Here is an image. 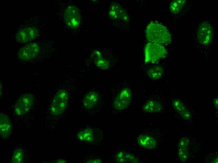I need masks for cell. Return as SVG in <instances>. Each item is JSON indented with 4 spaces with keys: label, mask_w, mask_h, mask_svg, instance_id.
Here are the masks:
<instances>
[{
    "label": "cell",
    "mask_w": 218,
    "mask_h": 163,
    "mask_svg": "<svg viewBox=\"0 0 218 163\" xmlns=\"http://www.w3.org/2000/svg\"><path fill=\"white\" fill-rule=\"evenodd\" d=\"M56 12L63 27L71 35L83 31L85 20L81 8L71 0L55 1Z\"/></svg>",
    "instance_id": "obj_1"
},
{
    "label": "cell",
    "mask_w": 218,
    "mask_h": 163,
    "mask_svg": "<svg viewBox=\"0 0 218 163\" xmlns=\"http://www.w3.org/2000/svg\"><path fill=\"white\" fill-rule=\"evenodd\" d=\"M56 39H38L27 44L20 48L17 53V59L20 64L30 65L46 59L57 49Z\"/></svg>",
    "instance_id": "obj_2"
},
{
    "label": "cell",
    "mask_w": 218,
    "mask_h": 163,
    "mask_svg": "<svg viewBox=\"0 0 218 163\" xmlns=\"http://www.w3.org/2000/svg\"><path fill=\"white\" fill-rule=\"evenodd\" d=\"M44 27L42 13L31 12L20 24L15 26L13 38L18 43L25 44L38 40Z\"/></svg>",
    "instance_id": "obj_3"
},
{
    "label": "cell",
    "mask_w": 218,
    "mask_h": 163,
    "mask_svg": "<svg viewBox=\"0 0 218 163\" xmlns=\"http://www.w3.org/2000/svg\"><path fill=\"white\" fill-rule=\"evenodd\" d=\"M133 88L129 78L123 76L112 88L110 95L111 117L115 118L129 110L133 100Z\"/></svg>",
    "instance_id": "obj_4"
},
{
    "label": "cell",
    "mask_w": 218,
    "mask_h": 163,
    "mask_svg": "<svg viewBox=\"0 0 218 163\" xmlns=\"http://www.w3.org/2000/svg\"><path fill=\"white\" fill-rule=\"evenodd\" d=\"M77 87H60L55 91L48 109L49 115L54 119L61 117L66 112L75 97Z\"/></svg>",
    "instance_id": "obj_5"
},
{
    "label": "cell",
    "mask_w": 218,
    "mask_h": 163,
    "mask_svg": "<svg viewBox=\"0 0 218 163\" xmlns=\"http://www.w3.org/2000/svg\"><path fill=\"white\" fill-rule=\"evenodd\" d=\"M104 93L97 88L86 91L80 101V107L86 116L95 115L104 107Z\"/></svg>",
    "instance_id": "obj_6"
},
{
    "label": "cell",
    "mask_w": 218,
    "mask_h": 163,
    "mask_svg": "<svg viewBox=\"0 0 218 163\" xmlns=\"http://www.w3.org/2000/svg\"><path fill=\"white\" fill-rule=\"evenodd\" d=\"M108 15L111 24L118 31L128 32L131 24L128 12L120 3L113 1L109 5Z\"/></svg>",
    "instance_id": "obj_7"
},
{
    "label": "cell",
    "mask_w": 218,
    "mask_h": 163,
    "mask_svg": "<svg viewBox=\"0 0 218 163\" xmlns=\"http://www.w3.org/2000/svg\"><path fill=\"white\" fill-rule=\"evenodd\" d=\"M104 136L100 126L90 124L79 128L75 131L74 137L80 143L97 146L102 142Z\"/></svg>",
    "instance_id": "obj_8"
},
{
    "label": "cell",
    "mask_w": 218,
    "mask_h": 163,
    "mask_svg": "<svg viewBox=\"0 0 218 163\" xmlns=\"http://www.w3.org/2000/svg\"><path fill=\"white\" fill-rule=\"evenodd\" d=\"M160 133L157 129L145 126L137 132L135 142L139 148L145 150H153L160 144Z\"/></svg>",
    "instance_id": "obj_9"
},
{
    "label": "cell",
    "mask_w": 218,
    "mask_h": 163,
    "mask_svg": "<svg viewBox=\"0 0 218 163\" xmlns=\"http://www.w3.org/2000/svg\"><path fill=\"white\" fill-rule=\"evenodd\" d=\"M145 34L148 42L167 45L172 41V36L167 27L157 21H151L146 26Z\"/></svg>",
    "instance_id": "obj_10"
},
{
    "label": "cell",
    "mask_w": 218,
    "mask_h": 163,
    "mask_svg": "<svg viewBox=\"0 0 218 163\" xmlns=\"http://www.w3.org/2000/svg\"><path fill=\"white\" fill-rule=\"evenodd\" d=\"M91 57L94 65L102 70H108L117 65L119 57L115 52L100 48L93 49L91 51Z\"/></svg>",
    "instance_id": "obj_11"
},
{
    "label": "cell",
    "mask_w": 218,
    "mask_h": 163,
    "mask_svg": "<svg viewBox=\"0 0 218 163\" xmlns=\"http://www.w3.org/2000/svg\"><path fill=\"white\" fill-rule=\"evenodd\" d=\"M168 54V51L164 45L148 42L145 44L143 48L142 66L157 63L166 58Z\"/></svg>",
    "instance_id": "obj_12"
},
{
    "label": "cell",
    "mask_w": 218,
    "mask_h": 163,
    "mask_svg": "<svg viewBox=\"0 0 218 163\" xmlns=\"http://www.w3.org/2000/svg\"><path fill=\"white\" fill-rule=\"evenodd\" d=\"M141 113L151 114L163 112L165 110L163 99L161 93L155 92L145 98L140 105Z\"/></svg>",
    "instance_id": "obj_13"
},
{
    "label": "cell",
    "mask_w": 218,
    "mask_h": 163,
    "mask_svg": "<svg viewBox=\"0 0 218 163\" xmlns=\"http://www.w3.org/2000/svg\"><path fill=\"white\" fill-rule=\"evenodd\" d=\"M35 100L34 96L31 93L27 92L22 94L15 104L14 113L19 117L24 116L31 110Z\"/></svg>",
    "instance_id": "obj_14"
},
{
    "label": "cell",
    "mask_w": 218,
    "mask_h": 163,
    "mask_svg": "<svg viewBox=\"0 0 218 163\" xmlns=\"http://www.w3.org/2000/svg\"><path fill=\"white\" fill-rule=\"evenodd\" d=\"M110 160L112 162L116 163L143 162L139 155L124 148L117 149L111 157Z\"/></svg>",
    "instance_id": "obj_15"
},
{
    "label": "cell",
    "mask_w": 218,
    "mask_h": 163,
    "mask_svg": "<svg viewBox=\"0 0 218 163\" xmlns=\"http://www.w3.org/2000/svg\"><path fill=\"white\" fill-rule=\"evenodd\" d=\"M213 28L208 21L201 22L198 26L195 33L197 41L200 44L206 45L210 43L213 37Z\"/></svg>",
    "instance_id": "obj_16"
},
{
    "label": "cell",
    "mask_w": 218,
    "mask_h": 163,
    "mask_svg": "<svg viewBox=\"0 0 218 163\" xmlns=\"http://www.w3.org/2000/svg\"><path fill=\"white\" fill-rule=\"evenodd\" d=\"M141 70L146 78L153 81L162 79L164 77L166 71L165 68L162 65L158 63L141 66Z\"/></svg>",
    "instance_id": "obj_17"
},
{
    "label": "cell",
    "mask_w": 218,
    "mask_h": 163,
    "mask_svg": "<svg viewBox=\"0 0 218 163\" xmlns=\"http://www.w3.org/2000/svg\"><path fill=\"white\" fill-rule=\"evenodd\" d=\"M12 133V125L8 116L5 113H0V135L4 139H8Z\"/></svg>",
    "instance_id": "obj_18"
},
{
    "label": "cell",
    "mask_w": 218,
    "mask_h": 163,
    "mask_svg": "<svg viewBox=\"0 0 218 163\" xmlns=\"http://www.w3.org/2000/svg\"><path fill=\"white\" fill-rule=\"evenodd\" d=\"M189 140L187 137L182 138L178 144V155L180 160L185 161L188 157Z\"/></svg>",
    "instance_id": "obj_19"
},
{
    "label": "cell",
    "mask_w": 218,
    "mask_h": 163,
    "mask_svg": "<svg viewBox=\"0 0 218 163\" xmlns=\"http://www.w3.org/2000/svg\"><path fill=\"white\" fill-rule=\"evenodd\" d=\"M172 105L174 110L182 118L186 119L190 118V113L181 100L179 99L173 100L172 102Z\"/></svg>",
    "instance_id": "obj_20"
},
{
    "label": "cell",
    "mask_w": 218,
    "mask_h": 163,
    "mask_svg": "<svg viewBox=\"0 0 218 163\" xmlns=\"http://www.w3.org/2000/svg\"><path fill=\"white\" fill-rule=\"evenodd\" d=\"M104 162L102 155L90 151L88 152L87 155L83 159L82 163H102Z\"/></svg>",
    "instance_id": "obj_21"
},
{
    "label": "cell",
    "mask_w": 218,
    "mask_h": 163,
    "mask_svg": "<svg viewBox=\"0 0 218 163\" xmlns=\"http://www.w3.org/2000/svg\"><path fill=\"white\" fill-rule=\"evenodd\" d=\"M186 3V0H175L172 1L169 6L170 12L174 14H178L183 9Z\"/></svg>",
    "instance_id": "obj_22"
},
{
    "label": "cell",
    "mask_w": 218,
    "mask_h": 163,
    "mask_svg": "<svg viewBox=\"0 0 218 163\" xmlns=\"http://www.w3.org/2000/svg\"><path fill=\"white\" fill-rule=\"evenodd\" d=\"M24 157L23 150L20 148L16 149L12 154L10 162L15 163H23L24 161Z\"/></svg>",
    "instance_id": "obj_23"
},
{
    "label": "cell",
    "mask_w": 218,
    "mask_h": 163,
    "mask_svg": "<svg viewBox=\"0 0 218 163\" xmlns=\"http://www.w3.org/2000/svg\"><path fill=\"white\" fill-rule=\"evenodd\" d=\"M54 163H69V161L64 159H59L53 161Z\"/></svg>",
    "instance_id": "obj_24"
},
{
    "label": "cell",
    "mask_w": 218,
    "mask_h": 163,
    "mask_svg": "<svg viewBox=\"0 0 218 163\" xmlns=\"http://www.w3.org/2000/svg\"><path fill=\"white\" fill-rule=\"evenodd\" d=\"M214 104L215 107L217 108H218V98L216 97L214 99Z\"/></svg>",
    "instance_id": "obj_25"
},
{
    "label": "cell",
    "mask_w": 218,
    "mask_h": 163,
    "mask_svg": "<svg viewBox=\"0 0 218 163\" xmlns=\"http://www.w3.org/2000/svg\"><path fill=\"white\" fill-rule=\"evenodd\" d=\"M3 86L2 84L0 82V97L1 98V97L2 96V92H3V88H2Z\"/></svg>",
    "instance_id": "obj_26"
}]
</instances>
